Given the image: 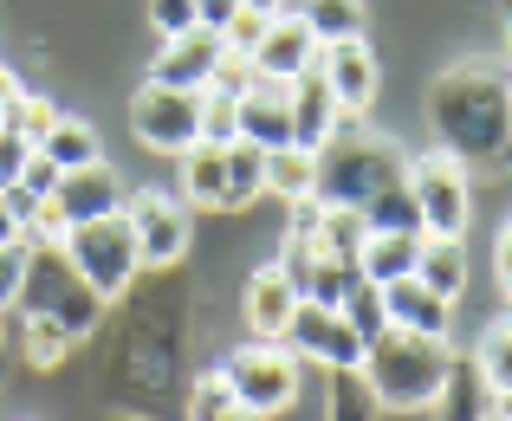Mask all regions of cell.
Wrapping results in <instances>:
<instances>
[{
  "mask_svg": "<svg viewBox=\"0 0 512 421\" xmlns=\"http://www.w3.org/2000/svg\"><path fill=\"white\" fill-rule=\"evenodd\" d=\"M39 149H46L52 162H59V175H72V169H91V162H104V143H98V130L85 124V117H65L59 111V124L39 137Z\"/></svg>",
  "mask_w": 512,
  "mask_h": 421,
  "instance_id": "obj_22",
  "label": "cell"
},
{
  "mask_svg": "<svg viewBox=\"0 0 512 421\" xmlns=\"http://www.w3.org/2000/svg\"><path fill=\"white\" fill-rule=\"evenodd\" d=\"M363 376H370L376 402L383 409H435L441 389H448V370H454V350L448 337H415V331H383L376 344H363Z\"/></svg>",
  "mask_w": 512,
  "mask_h": 421,
  "instance_id": "obj_2",
  "label": "cell"
},
{
  "mask_svg": "<svg viewBox=\"0 0 512 421\" xmlns=\"http://www.w3.org/2000/svg\"><path fill=\"white\" fill-rule=\"evenodd\" d=\"M221 421H266V415H247V409H227Z\"/></svg>",
  "mask_w": 512,
  "mask_h": 421,
  "instance_id": "obj_48",
  "label": "cell"
},
{
  "mask_svg": "<svg viewBox=\"0 0 512 421\" xmlns=\"http://www.w3.org/2000/svg\"><path fill=\"white\" fill-rule=\"evenodd\" d=\"M318 72H325V85H331V98H338L344 117H363L376 104V85H383L370 39H331V46L318 52Z\"/></svg>",
  "mask_w": 512,
  "mask_h": 421,
  "instance_id": "obj_13",
  "label": "cell"
},
{
  "mask_svg": "<svg viewBox=\"0 0 512 421\" xmlns=\"http://www.w3.org/2000/svg\"><path fill=\"white\" fill-rule=\"evenodd\" d=\"M7 124H13L26 143L39 149V137H46V130L59 124V104H52V98H20V104H13V117H7Z\"/></svg>",
  "mask_w": 512,
  "mask_h": 421,
  "instance_id": "obj_36",
  "label": "cell"
},
{
  "mask_svg": "<svg viewBox=\"0 0 512 421\" xmlns=\"http://www.w3.org/2000/svg\"><path fill=\"white\" fill-rule=\"evenodd\" d=\"M409 195L422 208V234L435 240H461L474 221V182L454 156H415L409 162Z\"/></svg>",
  "mask_w": 512,
  "mask_h": 421,
  "instance_id": "obj_7",
  "label": "cell"
},
{
  "mask_svg": "<svg viewBox=\"0 0 512 421\" xmlns=\"http://www.w3.org/2000/svg\"><path fill=\"white\" fill-rule=\"evenodd\" d=\"M493 421H512V389H493Z\"/></svg>",
  "mask_w": 512,
  "mask_h": 421,
  "instance_id": "obj_46",
  "label": "cell"
},
{
  "mask_svg": "<svg viewBox=\"0 0 512 421\" xmlns=\"http://www.w3.org/2000/svg\"><path fill=\"white\" fill-rule=\"evenodd\" d=\"M487 421H493V415H487Z\"/></svg>",
  "mask_w": 512,
  "mask_h": 421,
  "instance_id": "obj_52",
  "label": "cell"
},
{
  "mask_svg": "<svg viewBox=\"0 0 512 421\" xmlns=\"http://www.w3.org/2000/svg\"><path fill=\"white\" fill-rule=\"evenodd\" d=\"M480 376H487V389H512V318L493 324L487 337H480Z\"/></svg>",
  "mask_w": 512,
  "mask_h": 421,
  "instance_id": "obj_32",
  "label": "cell"
},
{
  "mask_svg": "<svg viewBox=\"0 0 512 421\" xmlns=\"http://www.w3.org/2000/svg\"><path fill=\"white\" fill-rule=\"evenodd\" d=\"M175 188L188 208H227V156L214 143H195L175 156Z\"/></svg>",
  "mask_w": 512,
  "mask_h": 421,
  "instance_id": "obj_19",
  "label": "cell"
},
{
  "mask_svg": "<svg viewBox=\"0 0 512 421\" xmlns=\"http://www.w3.org/2000/svg\"><path fill=\"white\" fill-rule=\"evenodd\" d=\"M65 260L78 266V279L91 285V292L111 305V298L130 292V279L143 273L137 260V240H130V221L124 214H104V221H78L72 234H65Z\"/></svg>",
  "mask_w": 512,
  "mask_h": 421,
  "instance_id": "obj_5",
  "label": "cell"
},
{
  "mask_svg": "<svg viewBox=\"0 0 512 421\" xmlns=\"http://www.w3.org/2000/svg\"><path fill=\"white\" fill-rule=\"evenodd\" d=\"M240 137V98H227V91H201V143H214V149H227Z\"/></svg>",
  "mask_w": 512,
  "mask_h": 421,
  "instance_id": "obj_31",
  "label": "cell"
},
{
  "mask_svg": "<svg viewBox=\"0 0 512 421\" xmlns=\"http://www.w3.org/2000/svg\"><path fill=\"white\" fill-rule=\"evenodd\" d=\"M415 279H422L428 292H441V298H461V285H467V247H461V240H435V234H422V260H415Z\"/></svg>",
  "mask_w": 512,
  "mask_h": 421,
  "instance_id": "obj_24",
  "label": "cell"
},
{
  "mask_svg": "<svg viewBox=\"0 0 512 421\" xmlns=\"http://www.w3.org/2000/svg\"><path fill=\"white\" fill-rule=\"evenodd\" d=\"M318 52H325V46H318V33L286 7V13L266 20V39L253 46L247 65H253V78H266V85H292L299 72H312V65H318Z\"/></svg>",
  "mask_w": 512,
  "mask_h": 421,
  "instance_id": "obj_11",
  "label": "cell"
},
{
  "mask_svg": "<svg viewBox=\"0 0 512 421\" xmlns=\"http://www.w3.org/2000/svg\"><path fill=\"white\" fill-rule=\"evenodd\" d=\"M292 273V285H299V298L305 305H331L338 311L344 305V292L363 279V266L357 260H279Z\"/></svg>",
  "mask_w": 512,
  "mask_h": 421,
  "instance_id": "obj_20",
  "label": "cell"
},
{
  "mask_svg": "<svg viewBox=\"0 0 512 421\" xmlns=\"http://www.w3.org/2000/svg\"><path fill=\"white\" fill-rule=\"evenodd\" d=\"M234 13H240V0H195V26H208V33H227Z\"/></svg>",
  "mask_w": 512,
  "mask_h": 421,
  "instance_id": "obj_42",
  "label": "cell"
},
{
  "mask_svg": "<svg viewBox=\"0 0 512 421\" xmlns=\"http://www.w3.org/2000/svg\"><path fill=\"white\" fill-rule=\"evenodd\" d=\"M26 260H33V240H7L0 247V311H13L20 305V285H26Z\"/></svg>",
  "mask_w": 512,
  "mask_h": 421,
  "instance_id": "obj_34",
  "label": "cell"
},
{
  "mask_svg": "<svg viewBox=\"0 0 512 421\" xmlns=\"http://www.w3.org/2000/svg\"><path fill=\"white\" fill-rule=\"evenodd\" d=\"M65 350H72V337L52 318H26V363H33V370H59Z\"/></svg>",
  "mask_w": 512,
  "mask_h": 421,
  "instance_id": "obj_33",
  "label": "cell"
},
{
  "mask_svg": "<svg viewBox=\"0 0 512 421\" xmlns=\"http://www.w3.org/2000/svg\"><path fill=\"white\" fill-rule=\"evenodd\" d=\"M247 85H253V65L240 59V52H227V59H221V72H214V91H227V98H240Z\"/></svg>",
  "mask_w": 512,
  "mask_h": 421,
  "instance_id": "obj_41",
  "label": "cell"
},
{
  "mask_svg": "<svg viewBox=\"0 0 512 421\" xmlns=\"http://www.w3.org/2000/svg\"><path fill=\"white\" fill-rule=\"evenodd\" d=\"M7 240H20V221H13V214H7V201H0V247H7Z\"/></svg>",
  "mask_w": 512,
  "mask_h": 421,
  "instance_id": "obj_45",
  "label": "cell"
},
{
  "mask_svg": "<svg viewBox=\"0 0 512 421\" xmlns=\"http://www.w3.org/2000/svg\"><path fill=\"white\" fill-rule=\"evenodd\" d=\"M130 130H137L143 149L156 156H182V149L201 143V91H175V85H143L130 98Z\"/></svg>",
  "mask_w": 512,
  "mask_h": 421,
  "instance_id": "obj_8",
  "label": "cell"
},
{
  "mask_svg": "<svg viewBox=\"0 0 512 421\" xmlns=\"http://www.w3.org/2000/svg\"><path fill=\"white\" fill-rule=\"evenodd\" d=\"M493 260H500V285H506V298H512V221H506V234H500V253H493Z\"/></svg>",
  "mask_w": 512,
  "mask_h": 421,
  "instance_id": "obj_44",
  "label": "cell"
},
{
  "mask_svg": "<svg viewBox=\"0 0 512 421\" xmlns=\"http://www.w3.org/2000/svg\"><path fill=\"white\" fill-rule=\"evenodd\" d=\"M227 389H234V402L247 415H286L292 402H299V376L305 363L292 357L286 344H266V337H253L247 350H234V357L221 363Z\"/></svg>",
  "mask_w": 512,
  "mask_h": 421,
  "instance_id": "obj_6",
  "label": "cell"
},
{
  "mask_svg": "<svg viewBox=\"0 0 512 421\" xmlns=\"http://www.w3.org/2000/svg\"><path fill=\"white\" fill-rule=\"evenodd\" d=\"M383 311H389V331H415V337H448L454 324V298L428 292L415 273L383 285Z\"/></svg>",
  "mask_w": 512,
  "mask_h": 421,
  "instance_id": "obj_16",
  "label": "cell"
},
{
  "mask_svg": "<svg viewBox=\"0 0 512 421\" xmlns=\"http://www.w3.org/2000/svg\"><path fill=\"white\" fill-rule=\"evenodd\" d=\"M240 137L260 143V149H286V143H292L286 85H266V78H253V85L240 91Z\"/></svg>",
  "mask_w": 512,
  "mask_h": 421,
  "instance_id": "obj_18",
  "label": "cell"
},
{
  "mask_svg": "<svg viewBox=\"0 0 512 421\" xmlns=\"http://www.w3.org/2000/svg\"><path fill=\"white\" fill-rule=\"evenodd\" d=\"M286 104H292V143L312 149V156L344 130V111H338V98H331V85H325V72H318V65L286 85Z\"/></svg>",
  "mask_w": 512,
  "mask_h": 421,
  "instance_id": "obj_15",
  "label": "cell"
},
{
  "mask_svg": "<svg viewBox=\"0 0 512 421\" xmlns=\"http://www.w3.org/2000/svg\"><path fill=\"white\" fill-rule=\"evenodd\" d=\"M292 13L318 33V46H331V39H363V20H370L363 0H299Z\"/></svg>",
  "mask_w": 512,
  "mask_h": 421,
  "instance_id": "obj_26",
  "label": "cell"
},
{
  "mask_svg": "<svg viewBox=\"0 0 512 421\" xmlns=\"http://www.w3.org/2000/svg\"><path fill=\"white\" fill-rule=\"evenodd\" d=\"M409 182V156H402L389 137H363V130H338L325 149H318V182L312 201L325 208H363L370 195Z\"/></svg>",
  "mask_w": 512,
  "mask_h": 421,
  "instance_id": "obj_3",
  "label": "cell"
},
{
  "mask_svg": "<svg viewBox=\"0 0 512 421\" xmlns=\"http://www.w3.org/2000/svg\"><path fill=\"white\" fill-rule=\"evenodd\" d=\"M20 188H33L39 201H52V188H59V162H52L46 149H33V156H26V175H20Z\"/></svg>",
  "mask_w": 512,
  "mask_h": 421,
  "instance_id": "obj_39",
  "label": "cell"
},
{
  "mask_svg": "<svg viewBox=\"0 0 512 421\" xmlns=\"http://www.w3.org/2000/svg\"><path fill=\"white\" fill-rule=\"evenodd\" d=\"M441 402H448V415H441V421H487V415H493L487 376L467 370V363H454V370H448V389H441Z\"/></svg>",
  "mask_w": 512,
  "mask_h": 421,
  "instance_id": "obj_29",
  "label": "cell"
},
{
  "mask_svg": "<svg viewBox=\"0 0 512 421\" xmlns=\"http://www.w3.org/2000/svg\"><path fill=\"white\" fill-rule=\"evenodd\" d=\"M227 409H240L234 402V389H227V376L214 370V376H201L195 383V396H188V421H221Z\"/></svg>",
  "mask_w": 512,
  "mask_h": 421,
  "instance_id": "obj_35",
  "label": "cell"
},
{
  "mask_svg": "<svg viewBox=\"0 0 512 421\" xmlns=\"http://www.w3.org/2000/svg\"><path fill=\"white\" fill-rule=\"evenodd\" d=\"M325 409H331V421H376V415H383V402H376L370 376H363L357 363H350V370H331Z\"/></svg>",
  "mask_w": 512,
  "mask_h": 421,
  "instance_id": "obj_28",
  "label": "cell"
},
{
  "mask_svg": "<svg viewBox=\"0 0 512 421\" xmlns=\"http://www.w3.org/2000/svg\"><path fill=\"white\" fill-rule=\"evenodd\" d=\"M415 260H422V234H370V240H363V253H357L363 279H376V285L409 279Z\"/></svg>",
  "mask_w": 512,
  "mask_h": 421,
  "instance_id": "obj_21",
  "label": "cell"
},
{
  "mask_svg": "<svg viewBox=\"0 0 512 421\" xmlns=\"http://www.w3.org/2000/svg\"><path fill=\"white\" fill-rule=\"evenodd\" d=\"M500 13H506V46H512V0H500Z\"/></svg>",
  "mask_w": 512,
  "mask_h": 421,
  "instance_id": "obj_49",
  "label": "cell"
},
{
  "mask_svg": "<svg viewBox=\"0 0 512 421\" xmlns=\"http://www.w3.org/2000/svg\"><path fill=\"white\" fill-rule=\"evenodd\" d=\"M279 344H286L299 363H325V370H350V363H363V344L350 337L344 311L305 305V298H299V311H292V324H286V337H279Z\"/></svg>",
  "mask_w": 512,
  "mask_h": 421,
  "instance_id": "obj_10",
  "label": "cell"
},
{
  "mask_svg": "<svg viewBox=\"0 0 512 421\" xmlns=\"http://www.w3.org/2000/svg\"><path fill=\"white\" fill-rule=\"evenodd\" d=\"M428 117H435L441 156H454L461 169H506L512 104H506V78H493L487 65H448L428 91Z\"/></svg>",
  "mask_w": 512,
  "mask_h": 421,
  "instance_id": "obj_1",
  "label": "cell"
},
{
  "mask_svg": "<svg viewBox=\"0 0 512 421\" xmlns=\"http://www.w3.org/2000/svg\"><path fill=\"white\" fill-rule=\"evenodd\" d=\"M221 59H227V39L208 33V26H188V33L163 39L150 78H156V85H175V91H208L214 72H221Z\"/></svg>",
  "mask_w": 512,
  "mask_h": 421,
  "instance_id": "obj_12",
  "label": "cell"
},
{
  "mask_svg": "<svg viewBox=\"0 0 512 421\" xmlns=\"http://www.w3.org/2000/svg\"><path fill=\"white\" fill-rule=\"evenodd\" d=\"M150 20H156V33H188L195 26V0H150Z\"/></svg>",
  "mask_w": 512,
  "mask_h": 421,
  "instance_id": "obj_40",
  "label": "cell"
},
{
  "mask_svg": "<svg viewBox=\"0 0 512 421\" xmlns=\"http://www.w3.org/2000/svg\"><path fill=\"white\" fill-rule=\"evenodd\" d=\"M357 214H363V227H370V234H422V208H415L409 182H396V188H383V195H370Z\"/></svg>",
  "mask_w": 512,
  "mask_h": 421,
  "instance_id": "obj_27",
  "label": "cell"
},
{
  "mask_svg": "<svg viewBox=\"0 0 512 421\" xmlns=\"http://www.w3.org/2000/svg\"><path fill=\"white\" fill-rule=\"evenodd\" d=\"M124 221H130V240H137V260L143 266H175L188 253V201L182 195H163V188H130Z\"/></svg>",
  "mask_w": 512,
  "mask_h": 421,
  "instance_id": "obj_9",
  "label": "cell"
},
{
  "mask_svg": "<svg viewBox=\"0 0 512 421\" xmlns=\"http://www.w3.org/2000/svg\"><path fill=\"white\" fill-rule=\"evenodd\" d=\"M344 324H350V337H357V344H376V337H383L389 331V311H383V285H376V279H357V285H350V292H344Z\"/></svg>",
  "mask_w": 512,
  "mask_h": 421,
  "instance_id": "obj_30",
  "label": "cell"
},
{
  "mask_svg": "<svg viewBox=\"0 0 512 421\" xmlns=\"http://www.w3.org/2000/svg\"><path fill=\"white\" fill-rule=\"evenodd\" d=\"M240 7H247V13H266V20H273V13H286V0H240Z\"/></svg>",
  "mask_w": 512,
  "mask_h": 421,
  "instance_id": "obj_47",
  "label": "cell"
},
{
  "mask_svg": "<svg viewBox=\"0 0 512 421\" xmlns=\"http://www.w3.org/2000/svg\"><path fill=\"white\" fill-rule=\"evenodd\" d=\"M26 156H33V143H26L20 130L0 117V188H13V182L26 175Z\"/></svg>",
  "mask_w": 512,
  "mask_h": 421,
  "instance_id": "obj_37",
  "label": "cell"
},
{
  "mask_svg": "<svg viewBox=\"0 0 512 421\" xmlns=\"http://www.w3.org/2000/svg\"><path fill=\"white\" fill-rule=\"evenodd\" d=\"M221 156H227V208H253V201L266 195V149L234 137Z\"/></svg>",
  "mask_w": 512,
  "mask_h": 421,
  "instance_id": "obj_25",
  "label": "cell"
},
{
  "mask_svg": "<svg viewBox=\"0 0 512 421\" xmlns=\"http://www.w3.org/2000/svg\"><path fill=\"white\" fill-rule=\"evenodd\" d=\"M227 52H240V59H253V46H260V39H266V13H247V7H240L234 13V20H227Z\"/></svg>",
  "mask_w": 512,
  "mask_h": 421,
  "instance_id": "obj_38",
  "label": "cell"
},
{
  "mask_svg": "<svg viewBox=\"0 0 512 421\" xmlns=\"http://www.w3.org/2000/svg\"><path fill=\"white\" fill-rule=\"evenodd\" d=\"M292 311H299V285H292L286 266H260V273L247 279V324H253V337H266V344H279L286 337V324H292Z\"/></svg>",
  "mask_w": 512,
  "mask_h": 421,
  "instance_id": "obj_17",
  "label": "cell"
},
{
  "mask_svg": "<svg viewBox=\"0 0 512 421\" xmlns=\"http://www.w3.org/2000/svg\"><path fill=\"white\" fill-rule=\"evenodd\" d=\"M124 201H130V188H124V175H117L111 162L72 169V175H59V188H52V208L65 214V227L104 221V214H124Z\"/></svg>",
  "mask_w": 512,
  "mask_h": 421,
  "instance_id": "obj_14",
  "label": "cell"
},
{
  "mask_svg": "<svg viewBox=\"0 0 512 421\" xmlns=\"http://www.w3.org/2000/svg\"><path fill=\"white\" fill-rule=\"evenodd\" d=\"M0 324H7V311H0Z\"/></svg>",
  "mask_w": 512,
  "mask_h": 421,
  "instance_id": "obj_51",
  "label": "cell"
},
{
  "mask_svg": "<svg viewBox=\"0 0 512 421\" xmlns=\"http://www.w3.org/2000/svg\"><path fill=\"white\" fill-rule=\"evenodd\" d=\"M312 182H318V156H312V149H299V143L266 149V195H279L292 208V201L312 195Z\"/></svg>",
  "mask_w": 512,
  "mask_h": 421,
  "instance_id": "obj_23",
  "label": "cell"
},
{
  "mask_svg": "<svg viewBox=\"0 0 512 421\" xmlns=\"http://www.w3.org/2000/svg\"><path fill=\"white\" fill-rule=\"evenodd\" d=\"M26 91H20V78L7 72V65H0V117H13V104H20Z\"/></svg>",
  "mask_w": 512,
  "mask_h": 421,
  "instance_id": "obj_43",
  "label": "cell"
},
{
  "mask_svg": "<svg viewBox=\"0 0 512 421\" xmlns=\"http://www.w3.org/2000/svg\"><path fill=\"white\" fill-rule=\"evenodd\" d=\"M20 318H52L65 337H91L104 324V298L78 279V266L65 260V247L52 240H33V260H26V285H20Z\"/></svg>",
  "mask_w": 512,
  "mask_h": 421,
  "instance_id": "obj_4",
  "label": "cell"
},
{
  "mask_svg": "<svg viewBox=\"0 0 512 421\" xmlns=\"http://www.w3.org/2000/svg\"><path fill=\"white\" fill-rule=\"evenodd\" d=\"M506 104H512V78H506Z\"/></svg>",
  "mask_w": 512,
  "mask_h": 421,
  "instance_id": "obj_50",
  "label": "cell"
}]
</instances>
